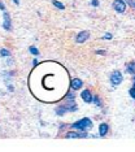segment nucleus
I'll use <instances>...</instances> for the list:
<instances>
[{
	"label": "nucleus",
	"instance_id": "obj_9",
	"mask_svg": "<svg viewBox=\"0 0 135 152\" xmlns=\"http://www.w3.org/2000/svg\"><path fill=\"white\" fill-rule=\"evenodd\" d=\"M107 131H108V125L101 124L100 126H99V133H100L101 137H104V135L107 134Z\"/></svg>",
	"mask_w": 135,
	"mask_h": 152
},
{
	"label": "nucleus",
	"instance_id": "obj_19",
	"mask_svg": "<svg viewBox=\"0 0 135 152\" xmlns=\"http://www.w3.org/2000/svg\"><path fill=\"white\" fill-rule=\"evenodd\" d=\"M134 83H135V78H134Z\"/></svg>",
	"mask_w": 135,
	"mask_h": 152
},
{
	"label": "nucleus",
	"instance_id": "obj_1",
	"mask_svg": "<svg viewBox=\"0 0 135 152\" xmlns=\"http://www.w3.org/2000/svg\"><path fill=\"white\" fill-rule=\"evenodd\" d=\"M92 126V122H91L90 118H82L79 121H77L76 124H73L74 129H78V130H86L87 127Z\"/></svg>",
	"mask_w": 135,
	"mask_h": 152
},
{
	"label": "nucleus",
	"instance_id": "obj_13",
	"mask_svg": "<svg viewBox=\"0 0 135 152\" xmlns=\"http://www.w3.org/2000/svg\"><path fill=\"white\" fill-rule=\"evenodd\" d=\"M1 56H3V57L11 56V52H9V51H7V50H1Z\"/></svg>",
	"mask_w": 135,
	"mask_h": 152
},
{
	"label": "nucleus",
	"instance_id": "obj_11",
	"mask_svg": "<svg viewBox=\"0 0 135 152\" xmlns=\"http://www.w3.org/2000/svg\"><path fill=\"white\" fill-rule=\"evenodd\" d=\"M52 4H53V5L56 7V8H59V9H64V8H65L64 4L60 3V1H57V0H53V1H52Z\"/></svg>",
	"mask_w": 135,
	"mask_h": 152
},
{
	"label": "nucleus",
	"instance_id": "obj_8",
	"mask_svg": "<svg viewBox=\"0 0 135 152\" xmlns=\"http://www.w3.org/2000/svg\"><path fill=\"white\" fill-rule=\"evenodd\" d=\"M81 87H82V81L79 78H74L72 81V88L73 90H79Z\"/></svg>",
	"mask_w": 135,
	"mask_h": 152
},
{
	"label": "nucleus",
	"instance_id": "obj_4",
	"mask_svg": "<svg viewBox=\"0 0 135 152\" xmlns=\"http://www.w3.org/2000/svg\"><path fill=\"white\" fill-rule=\"evenodd\" d=\"M87 134L84 133V130H81V133H69L66 134V138H86Z\"/></svg>",
	"mask_w": 135,
	"mask_h": 152
},
{
	"label": "nucleus",
	"instance_id": "obj_3",
	"mask_svg": "<svg viewBox=\"0 0 135 152\" xmlns=\"http://www.w3.org/2000/svg\"><path fill=\"white\" fill-rule=\"evenodd\" d=\"M113 8H114V11H117L118 13H124L125 9H126V4H125V1H122V0H116L114 3H113Z\"/></svg>",
	"mask_w": 135,
	"mask_h": 152
},
{
	"label": "nucleus",
	"instance_id": "obj_17",
	"mask_svg": "<svg viewBox=\"0 0 135 152\" xmlns=\"http://www.w3.org/2000/svg\"><path fill=\"white\" fill-rule=\"evenodd\" d=\"M98 4H99V1H98V0H94V1H92V5H98Z\"/></svg>",
	"mask_w": 135,
	"mask_h": 152
},
{
	"label": "nucleus",
	"instance_id": "obj_2",
	"mask_svg": "<svg viewBox=\"0 0 135 152\" xmlns=\"http://www.w3.org/2000/svg\"><path fill=\"white\" fill-rule=\"evenodd\" d=\"M110 82H112L114 86H117V84H120L122 82V74L120 73L118 70H114L112 73V76H110Z\"/></svg>",
	"mask_w": 135,
	"mask_h": 152
},
{
	"label": "nucleus",
	"instance_id": "obj_16",
	"mask_svg": "<svg viewBox=\"0 0 135 152\" xmlns=\"http://www.w3.org/2000/svg\"><path fill=\"white\" fill-rule=\"evenodd\" d=\"M104 38H105V39H110V38H112V35H110V34H105Z\"/></svg>",
	"mask_w": 135,
	"mask_h": 152
},
{
	"label": "nucleus",
	"instance_id": "obj_18",
	"mask_svg": "<svg viewBox=\"0 0 135 152\" xmlns=\"http://www.w3.org/2000/svg\"><path fill=\"white\" fill-rule=\"evenodd\" d=\"M96 54H99V55H103V54H104V51H101V50H99V51H96Z\"/></svg>",
	"mask_w": 135,
	"mask_h": 152
},
{
	"label": "nucleus",
	"instance_id": "obj_14",
	"mask_svg": "<svg viewBox=\"0 0 135 152\" xmlns=\"http://www.w3.org/2000/svg\"><path fill=\"white\" fill-rule=\"evenodd\" d=\"M130 95H131L132 99H135V83H134V86L131 87V90H130Z\"/></svg>",
	"mask_w": 135,
	"mask_h": 152
},
{
	"label": "nucleus",
	"instance_id": "obj_7",
	"mask_svg": "<svg viewBox=\"0 0 135 152\" xmlns=\"http://www.w3.org/2000/svg\"><path fill=\"white\" fill-rule=\"evenodd\" d=\"M3 27L5 29V30H9V29L12 27L11 26V20H9V16L7 12H4V23H3Z\"/></svg>",
	"mask_w": 135,
	"mask_h": 152
},
{
	"label": "nucleus",
	"instance_id": "obj_5",
	"mask_svg": "<svg viewBox=\"0 0 135 152\" xmlns=\"http://www.w3.org/2000/svg\"><path fill=\"white\" fill-rule=\"evenodd\" d=\"M81 96H82V99H83V101H86V103H91V101H92V95H91V92L88 90L82 91Z\"/></svg>",
	"mask_w": 135,
	"mask_h": 152
},
{
	"label": "nucleus",
	"instance_id": "obj_12",
	"mask_svg": "<svg viewBox=\"0 0 135 152\" xmlns=\"http://www.w3.org/2000/svg\"><path fill=\"white\" fill-rule=\"evenodd\" d=\"M30 52L31 54H34V55H39V51H38V48L37 47H30Z\"/></svg>",
	"mask_w": 135,
	"mask_h": 152
},
{
	"label": "nucleus",
	"instance_id": "obj_10",
	"mask_svg": "<svg viewBox=\"0 0 135 152\" xmlns=\"http://www.w3.org/2000/svg\"><path fill=\"white\" fill-rule=\"evenodd\" d=\"M127 72H129L130 74H135V62H130V64L127 65Z\"/></svg>",
	"mask_w": 135,
	"mask_h": 152
},
{
	"label": "nucleus",
	"instance_id": "obj_15",
	"mask_svg": "<svg viewBox=\"0 0 135 152\" xmlns=\"http://www.w3.org/2000/svg\"><path fill=\"white\" fill-rule=\"evenodd\" d=\"M94 100H95V104H96V105H100V101H99V98H96V96H95V98H94Z\"/></svg>",
	"mask_w": 135,
	"mask_h": 152
},
{
	"label": "nucleus",
	"instance_id": "obj_6",
	"mask_svg": "<svg viewBox=\"0 0 135 152\" xmlns=\"http://www.w3.org/2000/svg\"><path fill=\"white\" fill-rule=\"evenodd\" d=\"M88 37H90V33H88V31H82V33L78 34V37H77V42L82 43V42H84V40H87Z\"/></svg>",
	"mask_w": 135,
	"mask_h": 152
}]
</instances>
